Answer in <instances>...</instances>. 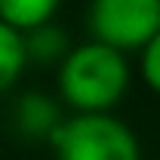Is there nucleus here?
<instances>
[{
  "mask_svg": "<svg viewBox=\"0 0 160 160\" xmlns=\"http://www.w3.org/2000/svg\"><path fill=\"white\" fill-rule=\"evenodd\" d=\"M129 62L123 52L86 40L71 46L59 65V96L74 114H111L129 89Z\"/></svg>",
  "mask_w": 160,
  "mask_h": 160,
  "instance_id": "obj_1",
  "label": "nucleus"
},
{
  "mask_svg": "<svg viewBox=\"0 0 160 160\" xmlns=\"http://www.w3.org/2000/svg\"><path fill=\"white\" fill-rule=\"evenodd\" d=\"M56 160H142L136 132L114 114H74L52 132Z\"/></svg>",
  "mask_w": 160,
  "mask_h": 160,
  "instance_id": "obj_2",
  "label": "nucleus"
},
{
  "mask_svg": "<svg viewBox=\"0 0 160 160\" xmlns=\"http://www.w3.org/2000/svg\"><path fill=\"white\" fill-rule=\"evenodd\" d=\"M86 25L96 43L132 52L160 34V0H89Z\"/></svg>",
  "mask_w": 160,
  "mask_h": 160,
  "instance_id": "obj_3",
  "label": "nucleus"
},
{
  "mask_svg": "<svg viewBox=\"0 0 160 160\" xmlns=\"http://www.w3.org/2000/svg\"><path fill=\"white\" fill-rule=\"evenodd\" d=\"M62 108L52 96L43 92H25L19 96L16 108H12V123L25 139H52V132L62 126Z\"/></svg>",
  "mask_w": 160,
  "mask_h": 160,
  "instance_id": "obj_4",
  "label": "nucleus"
},
{
  "mask_svg": "<svg viewBox=\"0 0 160 160\" xmlns=\"http://www.w3.org/2000/svg\"><path fill=\"white\" fill-rule=\"evenodd\" d=\"M22 37H25L28 65H62L65 56L71 52V40L65 34V28H59L56 22L40 25V28L22 34Z\"/></svg>",
  "mask_w": 160,
  "mask_h": 160,
  "instance_id": "obj_5",
  "label": "nucleus"
},
{
  "mask_svg": "<svg viewBox=\"0 0 160 160\" xmlns=\"http://www.w3.org/2000/svg\"><path fill=\"white\" fill-rule=\"evenodd\" d=\"M62 0H0V22L12 31L28 34L40 25H49Z\"/></svg>",
  "mask_w": 160,
  "mask_h": 160,
  "instance_id": "obj_6",
  "label": "nucleus"
},
{
  "mask_svg": "<svg viewBox=\"0 0 160 160\" xmlns=\"http://www.w3.org/2000/svg\"><path fill=\"white\" fill-rule=\"evenodd\" d=\"M25 68H28L25 37H22L19 31H12L9 25L0 22V96L9 92V89L19 83Z\"/></svg>",
  "mask_w": 160,
  "mask_h": 160,
  "instance_id": "obj_7",
  "label": "nucleus"
},
{
  "mask_svg": "<svg viewBox=\"0 0 160 160\" xmlns=\"http://www.w3.org/2000/svg\"><path fill=\"white\" fill-rule=\"evenodd\" d=\"M139 52H142V80L151 92L160 96V34H154Z\"/></svg>",
  "mask_w": 160,
  "mask_h": 160,
  "instance_id": "obj_8",
  "label": "nucleus"
}]
</instances>
